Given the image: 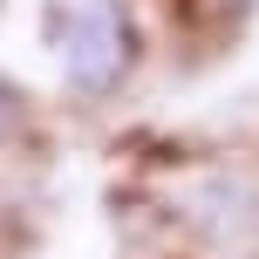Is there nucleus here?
<instances>
[{
    "label": "nucleus",
    "mask_w": 259,
    "mask_h": 259,
    "mask_svg": "<svg viewBox=\"0 0 259 259\" xmlns=\"http://www.w3.org/2000/svg\"><path fill=\"white\" fill-rule=\"evenodd\" d=\"M14 109H21V103H14V82H7V75H0V130H7V123H14Z\"/></svg>",
    "instance_id": "obj_2"
},
{
    "label": "nucleus",
    "mask_w": 259,
    "mask_h": 259,
    "mask_svg": "<svg viewBox=\"0 0 259 259\" xmlns=\"http://www.w3.org/2000/svg\"><path fill=\"white\" fill-rule=\"evenodd\" d=\"M48 55L75 103H109L116 89H130V75L143 62V21L130 0H55Z\"/></svg>",
    "instance_id": "obj_1"
}]
</instances>
